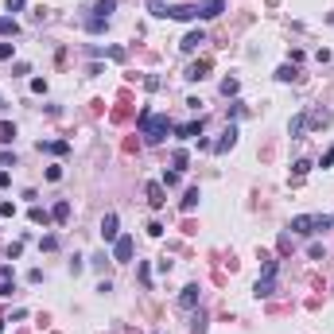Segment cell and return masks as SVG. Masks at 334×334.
<instances>
[{"label": "cell", "instance_id": "5bb4252c", "mask_svg": "<svg viewBox=\"0 0 334 334\" xmlns=\"http://www.w3.org/2000/svg\"><path fill=\"white\" fill-rule=\"evenodd\" d=\"M101 237L105 241H117V237H121V233H117V214H105L101 218Z\"/></svg>", "mask_w": 334, "mask_h": 334}, {"label": "cell", "instance_id": "f35d334b", "mask_svg": "<svg viewBox=\"0 0 334 334\" xmlns=\"http://www.w3.org/2000/svg\"><path fill=\"white\" fill-rule=\"evenodd\" d=\"M0 334H4V319H0Z\"/></svg>", "mask_w": 334, "mask_h": 334}, {"label": "cell", "instance_id": "8fae6325", "mask_svg": "<svg viewBox=\"0 0 334 334\" xmlns=\"http://www.w3.org/2000/svg\"><path fill=\"white\" fill-rule=\"evenodd\" d=\"M198 198H202V194H198V187H190L187 194H183V202H179V210H183V214H194V210H198Z\"/></svg>", "mask_w": 334, "mask_h": 334}, {"label": "cell", "instance_id": "7402d4cb", "mask_svg": "<svg viewBox=\"0 0 334 334\" xmlns=\"http://www.w3.org/2000/svg\"><path fill=\"white\" fill-rule=\"evenodd\" d=\"M148 12H152V16H160V20H163V16L171 12V8H167L163 0H148Z\"/></svg>", "mask_w": 334, "mask_h": 334}, {"label": "cell", "instance_id": "8d00e7d4", "mask_svg": "<svg viewBox=\"0 0 334 334\" xmlns=\"http://www.w3.org/2000/svg\"><path fill=\"white\" fill-rule=\"evenodd\" d=\"M12 291H16V288H12V280H0V295H12Z\"/></svg>", "mask_w": 334, "mask_h": 334}, {"label": "cell", "instance_id": "d590c367", "mask_svg": "<svg viewBox=\"0 0 334 334\" xmlns=\"http://www.w3.org/2000/svg\"><path fill=\"white\" fill-rule=\"evenodd\" d=\"M12 214H16V206H12V202H0V218H12Z\"/></svg>", "mask_w": 334, "mask_h": 334}, {"label": "cell", "instance_id": "4dcf8cb0", "mask_svg": "<svg viewBox=\"0 0 334 334\" xmlns=\"http://www.w3.org/2000/svg\"><path fill=\"white\" fill-rule=\"evenodd\" d=\"M136 272H140V284H152V268H148V261H140Z\"/></svg>", "mask_w": 334, "mask_h": 334}, {"label": "cell", "instance_id": "4316f807", "mask_svg": "<svg viewBox=\"0 0 334 334\" xmlns=\"http://www.w3.org/2000/svg\"><path fill=\"white\" fill-rule=\"evenodd\" d=\"M16 136V125H8V121H4V125H0V140H4V144H8V140H12Z\"/></svg>", "mask_w": 334, "mask_h": 334}, {"label": "cell", "instance_id": "74e56055", "mask_svg": "<svg viewBox=\"0 0 334 334\" xmlns=\"http://www.w3.org/2000/svg\"><path fill=\"white\" fill-rule=\"evenodd\" d=\"M319 167H334V148L326 152V156H322V163H319Z\"/></svg>", "mask_w": 334, "mask_h": 334}, {"label": "cell", "instance_id": "5b68a950", "mask_svg": "<svg viewBox=\"0 0 334 334\" xmlns=\"http://www.w3.org/2000/svg\"><path fill=\"white\" fill-rule=\"evenodd\" d=\"M226 12V0H198V16L202 20H218Z\"/></svg>", "mask_w": 334, "mask_h": 334}, {"label": "cell", "instance_id": "ac0fdd59", "mask_svg": "<svg viewBox=\"0 0 334 334\" xmlns=\"http://www.w3.org/2000/svg\"><path fill=\"white\" fill-rule=\"evenodd\" d=\"M295 78H299V70H295V62H284V66L276 70V82H295Z\"/></svg>", "mask_w": 334, "mask_h": 334}, {"label": "cell", "instance_id": "ba28073f", "mask_svg": "<svg viewBox=\"0 0 334 334\" xmlns=\"http://www.w3.org/2000/svg\"><path fill=\"white\" fill-rule=\"evenodd\" d=\"M179 307L183 311H194L198 307V284H187V288L179 291Z\"/></svg>", "mask_w": 334, "mask_h": 334}, {"label": "cell", "instance_id": "4fadbf2b", "mask_svg": "<svg viewBox=\"0 0 334 334\" xmlns=\"http://www.w3.org/2000/svg\"><path fill=\"white\" fill-rule=\"evenodd\" d=\"M233 144H237V125H230V129L221 132V140H218V144H214V152H230Z\"/></svg>", "mask_w": 334, "mask_h": 334}, {"label": "cell", "instance_id": "2e32d148", "mask_svg": "<svg viewBox=\"0 0 334 334\" xmlns=\"http://www.w3.org/2000/svg\"><path fill=\"white\" fill-rule=\"evenodd\" d=\"M113 12H117V0H97V4H93V16H97V20H109Z\"/></svg>", "mask_w": 334, "mask_h": 334}, {"label": "cell", "instance_id": "7c38bea8", "mask_svg": "<svg viewBox=\"0 0 334 334\" xmlns=\"http://www.w3.org/2000/svg\"><path fill=\"white\" fill-rule=\"evenodd\" d=\"M39 152H51V156H66L70 144L66 140H39Z\"/></svg>", "mask_w": 334, "mask_h": 334}, {"label": "cell", "instance_id": "30bf717a", "mask_svg": "<svg viewBox=\"0 0 334 334\" xmlns=\"http://www.w3.org/2000/svg\"><path fill=\"white\" fill-rule=\"evenodd\" d=\"M171 20H183V24H187V20H194V16H198V4H175L171 12Z\"/></svg>", "mask_w": 334, "mask_h": 334}, {"label": "cell", "instance_id": "d6a6232c", "mask_svg": "<svg viewBox=\"0 0 334 334\" xmlns=\"http://www.w3.org/2000/svg\"><path fill=\"white\" fill-rule=\"evenodd\" d=\"M194 334H206V315H202V311L194 315Z\"/></svg>", "mask_w": 334, "mask_h": 334}, {"label": "cell", "instance_id": "6da1fadb", "mask_svg": "<svg viewBox=\"0 0 334 334\" xmlns=\"http://www.w3.org/2000/svg\"><path fill=\"white\" fill-rule=\"evenodd\" d=\"M136 125H140V132H144V140H148V144H160L167 132H175L171 121H167L163 113H152V109H144V113L136 117Z\"/></svg>", "mask_w": 334, "mask_h": 334}, {"label": "cell", "instance_id": "9c48e42d", "mask_svg": "<svg viewBox=\"0 0 334 334\" xmlns=\"http://www.w3.org/2000/svg\"><path fill=\"white\" fill-rule=\"evenodd\" d=\"M148 206H152V210H160L163 202H167V194H163V183H148Z\"/></svg>", "mask_w": 334, "mask_h": 334}, {"label": "cell", "instance_id": "cb8c5ba5", "mask_svg": "<svg viewBox=\"0 0 334 334\" xmlns=\"http://www.w3.org/2000/svg\"><path fill=\"white\" fill-rule=\"evenodd\" d=\"M311 125L326 129V125H330V113H326V109H315V113H311Z\"/></svg>", "mask_w": 334, "mask_h": 334}, {"label": "cell", "instance_id": "f1b7e54d", "mask_svg": "<svg viewBox=\"0 0 334 334\" xmlns=\"http://www.w3.org/2000/svg\"><path fill=\"white\" fill-rule=\"evenodd\" d=\"M16 55V43H0V62H8Z\"/></svg>", "mask_w": 334, "mask_h": 334}, {"label": "cell", "instance_id": "e575fe53", "mask_svg": "<svg viewBox=\"0 0 334 334\" xmlns=\"http://www.w3.org/2000/svg\"><path fill=\"white\" fill-rule=\"evenodd\" d=\"M28 8V0H8V12H24Z\"/></svg>", "mask_w": 334, "mask_h": 334}, {"label": "cell", "instance_id": "8992f818", "mask_svg": "<svg viewBox=\"0 0 334 334\" xmlns=\"http://www.w3.org/2000/svg\"><path fill=\"white\" fill-rule=\"evenodd\" d=\"M175 136H179V140H194V136H202V117H198V121H187V125H175Z\"/></svg>", "mask_w": 334, "mask_h": 334}, {"label": "cell", "instance_id": "7a4b0ae2", "mask_svg": "<svg viewBox=\"0 0 334 334\" xmlns=\"http://www.w3.org/2000/svg\"><path fill=\"white\" fill-rule=\"evenodd\" d=\"M276 276H280V261H264V272H261V280H257L253 295H257V299H268V295H276Z\"/></svg>", "mask_w": 334, "mask_h": 334}, {"label": "cell", "instance_id": "1f68e13d", "mask_svg": "<svg viewBox=\"0 0 334 334\" xmlns=\"http://www.w3.org/2000/svg\"><path fill=\"white\" fill-rule=\"evenodd\" d=\"M307 253H311V261H322V257H326V249H322V245H319V241H315V245L307 249Z\"/></svg>", "mask_w": 334, "mask_h": 334}, {"label": "cell", "instance_id": "3957f363", "mask_svg": "<svg viewBox=\"0 0 334 334\" xmlns=\"http://www.w3.org/2000/svg\"><path fill=\"white\" fill-rule=\"evenodd\" d=\"M132 249H136L132 237H117V241H113V261L117 264H129L132 261Z\"/></svg>", "mask_w": 334, "mask_h": 334}, {"label": "cell", "instance_id": "836d02e7", "mask_svg": "<svg viewBox=\"0 0 334 334\" xmlns=\"http://www.w3.org/2000/svg\"><path fill=\"white\" fill-rule=\"evenodd\" d=\"M0 163L4 167H16V152H0Z\"/></svg>", "mask_w": 334, "mask_h": 334}, {"label": "cell", "instance_id": "83f0119b", "mask_svg": "<svg viewBox=\"0 0 334 334\" xmlns=\"http://www.w3.org/2000/svg\"><path fill=\"white\" fill-rule=\"evenodd\" d=\"M105 24H109V20H97V16H89V20H86L89 31H105Z\"/></svg>", "mask_w": 334, "mask_h": 334}, {"label": "cell", "instance_id": "277c9868", "mask_svg": "<svg viewBox=\"0 0 334 334\" xmlns=\"http://www.w3.org/2000/svg\"><path fill=\"white\" fill-rule=\"evenodd\" d=\"M206 43V31H187V35H183V43H179V51H183V55H194V51H198V47Z\"/></svg>", "mask_w": 334, "mask_h": 334}, {"label": "cell", "instance_id": "ffe728a7", "mask_svg": "<svg viewBox=\"0 0 334 334\" xmlns=\"http://www.w3.org/2000/svg\"><path fill=\"white\" fill-rule=\"evenodd\" d=\"M171 163H175V171H187L190 156H187V152H183V148H175V152H171Z\"/></svg>", "mask_w": 334, "mask_h": 334}, {"label": "cell", "instance_id": "e0dca14e", "mask_svg": "<svg viewBox=\"0 0 334 334\" xmlns=\"http://www.w3.org/2000/svg\"><path fill=\"white\" fill-rule=\"evenodd\" d=\"M28 218L35 221V226H51V221H55V218H51V210H43V206H31Z\"/></svg>", "mask_w": 334, "mask_h": 334}, {"label": "cell", "instance_id": "d6986e66", "mask_svg": "<svg viewBox=\"0 0 334 334\" xmlns=\"http://www.w3.org/2000/svg\"><path fill=\"white\" fill-rule=\"evenodd\" d=\"M303 129H307V117H291V125H288L291 140H299V136H303Z\"/></svg>", "mask_w": 334, "mask_h": 334}, {"label": "cell", "instance_id": "44dd1931", "mask_svg": "<svg viewBox=\"0 0 334 334\" xmlns=\"http://www.w3.org/2000/svg\"><path fill=\"white\" fill-rule=\"evenodd\" d=\"M16 31H20V24L12 16H0V35H16Z\"/></svg>", "mask_w": 334, "mask_h": 334}, {"label": "cell", "instance_id": "f546056e", "mask_svg": "<svg viewBox=\"0 0 334 334\" xmlns=\"http://www.w3.org/2000/svg\"><path fill=\"white\" fill-rule=\"evenodd\" d=\"M291 171H295V175H307V171H311V160H295V163H291Z\"/></svg>", "mask_w": 334, "mask_h": 334}, {"label": "cell", "instance_id": "603a6c76", "mask_svg": "<svg viewBox=\"0 0 334 334\" xmlns=\"http://www.w3.org/2000/svg\"><path fill=\"white\" fill-rule=\"evenodd\" d=\"M237 89H241L237 78H226V82H221V93H226V97H237Z\"/></svg>", "mask_w": 334, "mask_h": 334}, {"label": "cell", "instance_id": "9a60e30c", "mask_svg": "<svg viewBox=\"0 0 334 334\" xmlns=\"http://www.w3.org/2000/svg\"><path fill=\"white\" fill-rule=\"evenodd\" d=\"M51 218H55V226H62V221L70 218V198H58L55 210H51Z\"/></svg>", "mask_w": 334, "mask_h": 334}, {"label": "cell", "instance_id": "484cf974", "mask_svg": "<svg viewBox=\"0 0 334 334\" xmlns=\"http://www.w3.org/2000/svg\"><path fill=\"white\" fill-rule=\"evenodd\" d=\"M179 175H183V171H163L160 183H163V187H179Z\"/></svg>", "mask_w": 334, "mask_h": 334}, {"label": "cell", "instance_id": "52a82bcc", "mask_svg": "<svg viewBox=\"0 0 334 334\" xmlns=\"http://www.w3.org/2000/svg\"><path fill=\"white\" fill-rule=\"evenodd\" d=\"M206 74H210V58H198V62H190V66H187L183 78H187V82H202Z\"/></svg>", "mask_w": 334, "mask_h": 334}, {"label": "cell", "instance_id": "d4e9b609", "mask_svg": "<svg viewBox=\"0 0 334 334\" xmlns=\"http://www.w3.org/2000/svg\"><path fill=\"white\" fill-rule=\"evenodd\" d=\"M39 249H43V253H55V249H58V237H55V233H47L43 241H39Z\"/></svg>", "mask_w": 334, "mask_h": 334}]
</instances>
